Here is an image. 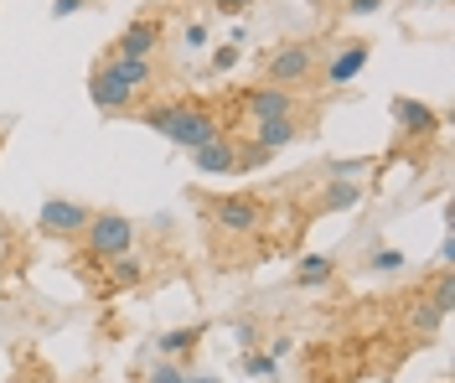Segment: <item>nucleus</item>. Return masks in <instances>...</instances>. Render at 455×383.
<instances>
[{"mask_svg":"<svg viewBox=\"0 0 455 383\" xmlns=\"http://www.w3.org/2000/svg\"><path fill=\"white\" fill-rule=\"evenodd\" d=\"M140 119L156 130V135H166L171 146H181V150H197V146H207V140H218V135H223L218 115H212V109H202V104H192V99L150 104V109H140Z\"/></svg>","mask_w":455,"mask_h":383,"instance_id":"obj_1","label":"nucleus"},{"mask_svg":"<svg viewBox=\"0 0 455 383\" xmlns=\"http://www.w3.org/2000/svg\"><path fill=\"white\" fill-rule=\"evenodd\" d=\"M84 234H88V249L78 254V259L109 265V259H119V254L135 249V218H124V212H93Z\"/></svg>","mask_w":455,"mask_h":383,"instance_id":"obj_2","label":"nucleus"},{"mask_svg":"<svg viewBox=\"0 0 455 383\" xmlns=\"http://www.w3.org/2000/svg\"><path fill=\"white\" fill-rule=\"evenodd\" d=\"M315 47L311 42H284V47H275L269 52V62H264V73H269V84H280V89H295V84H311L315 78Z\"/></svg>","mask_w":455,"mask_h":383,"instance_id":"obj_3","label":"nucleus"},{"mask_svg":"<svg viewBox=\"0 0 455 383\" xmlns=\"http://www.w3.org/2000/svg\"><path fill=\"white\" fill-rule=\"evenodd\" d=\"M212 228H223V234L233 238H243V234H254L259 223H264V203L259 197H249V192H233V197H212Z\"/></svg>","mask_w":455,"mask_h":383,"instance_id":"obj_4","label":"nucleus"},{"mask_svg":"<svg viewBox=\"0 0 455 383\" xmlns=\"http://www.w3.org/2000/svg\"><path fill=\"white\" fill-rule=\"evenodd\" d=\"M88 218H93V212H88L84 203H73V197H47L42 212H36V228L47 238H78L88 228Z\"/></svg>","mask_w":455,"mask_h":383,"instance_id":"obj_5","label":"nucleus"},{"mask_svg":"<svg viewBox=\"0 0 455 383\" xmlns=\"http://www.w3.org/2000/svg\"><path fill=\"white\" fill-rule=\"evenodd\" d=\"M238 109L264 124V119H284L295 115V89H280V84H259V89H243L238 93Z\"/></svg>","mask_w":455,"mask_h":383,"instance_id":"obj_6","label":"nucleus"},{"mask_svg":"<svg viewBox=\"0 0 455 383\" xmlns=\"http://www.w3.org/2000/svg\"><path fill=\"white\" fill-rule=\"evenodd\" d=\"M88 99H93V109H104V115H124L140 93L130 89L109 62H99V68H93V78H88Z\"/></svg>","mask_w":455,"mask_h":383,"instance_id":"obj_7","label":"nucleus"},{"mask_svg":"<svg viewBox=\"0 0 455 383\" xmlns=\"http://www.w3.org/2000/svg\"><path fill=\"white\" fill-rule=\"evenodd\" d=\"M156 47H161V21L140 16V21H130V27L114 36L109 58H140V62H150V58H156Z\"/></svg>","mask_w":455,"mask_h":383,"instance_id":"obj_8","label":"nucleus"},{"mask_svg":"<svg viewBox=\"0 0 455 383\" xmlns=\"http://www.w3.org/2000/svg\"><path fill=\"white\" fill-rule=\"evenodd\" d=\"M238 140L233 135H218V140H207V146L192 150V161H197V172L202 177H228V172H238Z\"/></svg>","mask_w":455,"mask_h":383,"instance_id":"obj_9","label":"nucleus"},{"mask_svg":"<svg viewBox=\"0 0 455 383\" xmlns=\"http://www.w3.org/2000/svg\"><path fill=\"white\" fill-rule=\"evenodd\" d=\"M306 135V124L295 115H284V119H264V124H254V135H249V150H284V146H295Z\"/></svg>","mask_w":455,"mask_h":383,"instance_id":"obj_10","label":"nucleus"},{"mask_svg":"<svg viewBox=\"0 0 455 383\" xmlns=\"http://www.w3.org/2000/svg\"><path fill=\"white\" fill-rule=\"evenodd\" d=\"M368 42H341L337 52H331V62H326V84H352L363 68H368Z\"/></svg>","mask_w":455,"mask_h":383,"instance_id":"obj_11","label":"nucleus"},{"mask_svg":"<svg viewBox=\"0 0 455 383\" xmlns=\"http://www.w3.org/2000/svg\"><path fill=\"white\" fill-rule=\"evenodd\" d=\"M394 119H398V135H435L440 130V115L419 99H394Z\"/></svg>","mask_w":455,"mask_h":383,"instance_id":"obj_12","label":"nucleus"},{"mask_svg":"<svg viewBox=\"0 0 455 383\" xmlns=\"http://www.w3.org/2000/svg\"><path fill=\"white\" fill-rule=\"evenodd\" d=\"M104 62H109V68H114V73H119V78H124L135 93L156 89V62H140V58H104Z\"/></svg>","mask_w":455,"mask_h":383,"instance_id":"obj_13","label":"nucleus"},{"mask_svg":"<svg viewBox=\"0 0 455 383\" xmlns=\"http://www.w3.org/2000/svg\"><path fill=\"white\" fill-rule=\"evenodd\" d=\"M331 275H337V259H331V254H306V259H300V269H295V280H300L306 291L326 285Z\"/></svg>","mask_w":455,"mask_h":383,"instance_id":"obj_14","label":"nucleus"},{"mask_svg":"<svg viewBox=\"0 0 455 383\" xmlns=\"http://www.w3.org/2000/svg\"><path fill=\"white\" fill-rule=\"evenodd\" d=\"M197 342H202V326H176V331H166V337H161L156 347H161V357H166V363H176V357L192 353Z\"/></svg>","mask_w":455,"mask_h":383,"instance_id":"obj_15","label":"nucleus"},{"mask_svg":"<svg viewBox=\"0 0 455 383\" xmlns=\"http://www.w3.org/2000/svg\"><path fill=\"white\" fill-rule=\"evenodd\" d=\"M440 322H445V311L429 300V295H419V306H409V326L419 331V337H429V331H440Z\"/></svg>","mask_w":455,"mask_h":383,"instance_id":"obj_16","label":"nucleus"},{"mask_svg":"<svg viewBox=\"0 0 455 383\" xmlns=\"http://www.w3.org/2000/svg\"><path fill=\"white\" fill-rule=\"evenodd\" d=\"M109 280L114 285H140L145 280V259H135V249L119 254V259H109Z\"/></svg>","mask_w":455,"mask_h":383,"instance_id":"obj_17","label":"nucleus"},{"mask_svg":"<svg viewBox=\"0 0 455 383\" xmlns=\"http://www.w3.org/2000/svg\"><path fill=\"white\" fill-rule=\"evenodd\" d=\"M357 197H363V187H357V181H331L321 203H326L331 212H337V207H357Z\"/></svg>","mask_w":455,"mask_h":383,"instance_id":"obj_18","label":"nucleus"},{"mask_svg":"<svg viewBox=\"0 0 455 383\" xmlns=\"http://www.w3.org/2000/svg\"><path fill=\"white\" fill-rule=\"evenodd\" d=\"M429 300H435V306H440V311L451 316V306H455V285H451V269H440V275H435V291H429Z\"/></svg>","mask_w":455,"mask_h":383,"instance_id":"obj_19","label":"nucleus"},{"mask_svg":"<svg viewBox=\"0 0 455 383\" xmlns=\"http://www.w3.org/2000/svg\"><path fill=\"white\" fill-rule=\"evenodd\" d=\"M372 269H378V275H394V269H403V254H398V249H378V254H372Z\"/></svg>","mask_w":455,"mask_h":383,"instance_id":"obj_20","label":"nucleus"},{"mask_svg":"<svg viewBox=\"0 0 455 383\" xmlns=\"http://www.w3.org/2000/svg\"><path fill=\"white\" fill-rule=\"evenodd\" d=\"M145 383H187V373H181L176 363H156V368H150V379H145Z\"/></svg>","mask_w":455,"mask_h":383,"instance_id":"obj_21","label":"nucleus"},{"mask_svg":"<svg viewBox=\"0 0 455 383\" xmlns=\"http://www.w3.org/2000/svg\"><path fill=\"white\" fill-rule=\"evenodd\" d=\"M243 373H275V363L264 353H243Z\"/></svg>","mask_w":455,"mask_h":383,"instance_id":"obj_22","label":"nucleus"},{"mask_svg":"<svg viewBox=\"0 0 455 383\" xmlns=\"http://www.w3.org/2000/svg\"><path fill=\"white\" fill-rule=\"evenodd\" d=\"M249 5H254V0H212V11H218V16H243Z\"/></svg>","mask_w":455,"mask_h":383,"instance_id":"obj_23","label":"nucleus"},{"mask_svg":"<svg viewBox=\"0 0 455 383\" xmlns=\"http://www.w3.org/2000/svg\"><path fill=\"white\" fill-rule=\"evenodd\" d=\"M238 62V47H218V58H212V73H228Z\"/></svg>","mask_w":455,"mask_h":383,"instance_id":"obj_24","label":"nucleus"},{"mask_svg":"<svg viewBox=\"0 0 455 383\" xmlns=\"http://www.w3.org/2000/svg\"><path fill=\"white\" fill-rule=\"evenodd\" d=\"M347 11L352 16H372V11H383V0H347Z\"/></svg>","mask_w":455,"mask_h":383,"instance_id":"obj_25","label":"nucleus"},{"mask_svg":"<svg viewBox=\"0 0 455 383\" xmlns=\"http://www.w3.org/2000/svg\"><path fill=\"white\" fill-rule=\"evenodd\" d=\"M280 357H290V337H275L269 342V363H280Z\"/></svg>","mask_w":455,"mask_h":383,"instance_id":"obj_26","label":"nucleus"},{"mask_svg":"<svg viewBox=\"0 0 455 383\" xmlns=\"http://www.w3.org/2000/svg\"><path fill=\"white\" fill-rule=\"evenodd\" d=\"M73 11H84V0H52V16H73Z\"/></svg>","mask_w":455,"mask_h":383,"instance_id":"obj_27","label":"nucleus"},{"mask_svg":"<svg viewBox=\"0 0 455 383\" xmlns=\"http://www.w3.org/2000/svg\"><path fill=\"white\" fill-rule=\"evenodd\" d=\"M207 42V27H187V47H202Z\"/></svg>","mask_w":455,"mask_h":383,"instance_id":"obj_28","label":"nucleus"},{"mask_svg":"<svg viewBox=\"0 0 455 383\" xmlns=\"http://www.w3.org/2000/svg\"><path fill=\"white\" fill-rule=\"evenodd\" d=\"M187 383H218V379H187Z\"/></svg>","mask_w":455,"mask_h":383,"instance_id":"obj_29","label":"nucleus"},{"mask_svg":"<svg viewBox=\"0 0 455 383\" xmlns=\"http://www.w3.org/2000/svg\"><path fill=\"white\" fill-rule=\"evenodd\" d=\"M409 5H425V0H409Z\"/></svg>","mask_w":455,"mask_h":383,"instance_id":"obj_30","label":"nucleus"},{"mask_svg":"<svg viewBox=\"0 0 455 383\" xmlns=\"http://www.w3.org/2000/svg\"><path fill=\"white\" fill-rule=\"evenodd\" d=\"M341 5H347V0H341Z\"/></svg>","mask_w":455,"mask_h":383,"instance_id":"obj_31","label":"nucleus"}]
</instances>
